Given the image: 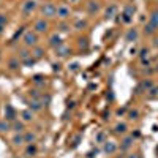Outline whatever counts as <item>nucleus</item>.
Instances as JSON below:
<instances>
[{
  "instance_id": "1",
  "label": "nucleus",
  "mask_w": 158,
  "mask_h": 158,
  "mask_svg": "<svg viewBox=\"0 0 158 158\" xmlns=\"http://www.w3.org/2000/svg\"><path fill=\"white\" fill-rule=\"evenodd\" d=\"M22 43L25 44V48H35L36 43H38V33L33 32V30L25 32L24 36H22Z\"/></svg>"
},
{
  "instance_id": "2",
  "label": "nucleus",
  "mask_w": 158,
  "mask_h": 158,
  "mask_svg": "<svg viewBox=\"0 0 158 158\" xmlns=\"http://www.w3.org/2000/svg\"><path fill=\"white\" fill-rule=\"evenodd\" d=\"M41 15L44 18H56L57 16V5H54L52 2H48L41 6Z\"/></svg>"
},
{
  "instance_id": "3",
  "label": "nucleus",
  "mask_w": 158,
  "mask_h": 158,
  "mask_svg": "<svg viewBox=\"0 0 158 158\" xmlns=\"http://www.w3.org/2000/svg\"><path fill=\"white\" fill-rule=\"evenodd\" d=\"M36 6H38L36 0H25V2L22 3V6H21V10H22L24 15H32V13L36 10Z\"/></svg>"
},
{
  "instance_id": "4",
  "label": "nucleus",
  "mask_w": 158,
  "mask_h": 158,
  "mask_svg": "<svg viewBox=\"0 0 158 158\" xmlns=\"http://www.w3.org/2000/svg\"><path fill=\"white\" fill-rule=\"evenodd\" d=\"M133 15H135V6L127 5L125 10H123V13H122V22L130 24L131 21H133Z\"/></svg>"
},
{
  "instance_id": "5",
  "label": "nucleus",
  "mask_w": 158,
  "mask_h": 158,
  "mask_svg": "<svg viewBox=\"0 0 158 158\" xmlns=\"http://www.w3.org/2000/svg\"><path fill=\"white\" fill-rule=\"evenodd\" d=\"M48 29H49V24H48V21H44V19H38V21L33 24V32H36V33H46Z\"/></svg>"
},
{
  "instance_id": "6",
  "label": "nucleus",
  "mask_w": 158,
  "mask_h": 158,
  "mask_svg": "<svg viewBox=\"0 0 158 158\" xmlns=\"http://www.w3.org/2000/svg\"><path fill=\"white\" fill-rule=\"evenodd\" d=\"M70 16H71V10H70L68 5L62 3V5L57 6V18H60V19H68Z\"/></svg>"
},
{
  "instance_id": "7",
  "label": "nucleus",
  "mask_w": 158,
  "mask_h": 158,
  "mask_svg": "<svg viewBox=\"0 0 158 158\" xmlns=\"http://www.w3.org/2000/svg\"><path fill=\"white\" fill-rule=\"evenodd\" d=\"M118 150V146L114 142V141H106L103 144V152L106 155H114L115 152Z\"/></svg>"
},
{
  "instance_id": "8",
  "label": "nucleus",
  "mask_w": 158,
  "mask_h": 158,
  "mask_svg": "<svg viewBox=\"0 0 158 158\" xmlns=\"http://www.w3.org/2000/svg\"><path fill=\"white\" fill-rule=\"evenodd\" d=\"M68 54H71V49H70L68 46L60 44V46H57V48H56V56H57V57L63 59V57H67Z\"/></svg>"
},
{
  "instance_id": "9",
  "label": "nucleus",
  "mask_w": 158,
  "mask_h": 158,
  "mask_svg": "<svg viewBox=\"0 0 158 158\" xmlns=\"http://www.w3.org/2000/svg\"><path fill=\"white\" fill-rule=\"evenodd\" d=\"M5 118L8 122L16 120V112H15V109H13V106H10V104H6V108H5Z\"/></svg>"
},
{
  "instance_id": "10",
  "label": "nucleus",
  "mask_w": 158,
  "mask_h": 158,
  "mask_svg": "<svg viewBox=\"0 0 158 158\" xmlns=\"http://www.w3.org/2000/svg\"><path fill=\"white\" fill-rule=\"evenodd\" d=\"M133 142H135V138L133 136H125L123 141L120 142V150H128L131 146H133Z\"/></svg>"
},
{
  "instance_id": "11",
  "label": "nucleus",
  "mask_w": 158,
  "mask_h": 158,
  "mask_svg": "<svg viewBox=\"0 0 158 158\" xmlns=\"http://www.w3.org/2000/svg\"><path fill=\"white\" fill-rule=\"evenodd\" d=\"M87 11H89V15H97L100 11V3L95 2V0H90L87 3Z\"/></svg>"
},
{
  "instance_id": "12",
  "label": "nucleus",
  "mask_w": 158,
  "mask_h": 158,
  "mask_svg": "<svg viewBox=\"0 0 158 158\" xmlns=\"http://www.w3.org/2000/svg\"><path fill=\"white\" fill-rule=\"evenodd\" d=\"M29 109H32L33 112L35 111H41L43 109V103H41V100H30L29 101Z\"/></svg>"
},
{
  "instance_id": "13",
  "label": "nucleus",
  "mask_w": 158,
  "mask_h": 158,
  "mask_svg": "<svg viewBox=\"0 0 158 158\" xmlns=\"http://www.w3.org/2000/svg\"><path fill=\"white\" fill-rule=\"evenodd\" d=\"M21 118H22V122H32L33 120V111L32 109H24L21 112Z\"/></svg>"
},
{
  "instance_id": "14",
  "label": "nucleus",
  "mask_w": 158,
  "mask_h": 158,
  "mask_svg": "<svg viewBox=\"0 0 158 158\" xmlns=\"http://www.w3.org/2000/svg\"><path fill=\"white\" fill-rule=\"evenodd\" d=\"M49 44H51L52 48L60 46V44H62V38H60V35H57V33L51 35V36H49Z\"/></svg>"
},
{
  "instance_id": "15",
  "label": "nucleus",
  "mask_w": 158,
  "mask_h": 158,
  "mask_svg": "<svg viewBox=\"0 0 158 158\" xmlns=\"http://www.w3.org/2000/svg\"><path fill=\"white\" fill-rule=\"evenodd\" d=\"M138 36H139L138 29H130V30L127 32V41H136Z\"/></svg>"
},
{
  "instance_id": "16",
  "label": "nucleus",
  "mask_w": 158,
  "mask_h": 158,
  "mask_svg": "<svg viewBox=\"0 0 158 158\" xmlns=\"http://www.w3.org/2000/svg\"><path fill=\"white\" fill-rule=\"evenodd\" d=\"M24 123L25 122H19V120H15V122H11V130H15L16 133H22L24 131Z\"/></svg>"
},
{
  "instance_id": "17",
  "label": "nucleus",
  "mask_w": 158,
  "mask_h": 158,
  "mask_svg": "<svg viewBox=\"0 0 158 158\" xmlns=\"http://www.w3.org/2000/svg\"><path fill=\"white\" fill-rule=\"evenodd\" d=\"M18 54H19V56H18V59H19L21 62H25V60H29V59L32 57V52H29L27 49H21V51L18 52Z\"/></svg>"
},
{
  "instance_id": "18",
  "label": "nucleus",
  "mask_w": 158,
  "mask_h": 158,
  "mask_svg": "<svg viewBox=\"0 0 158 158\" xmlns=\"http://www.w3.org/2000/svg\"><path fill=\"white\" fill-rule=\"evenodd\" d=\"M11 142L15 144V146H22V144L25 142V141H24V135H21V133H16L15 136L11 138Z\"/></svg>"
},
{
  "instance_id": "19",
  "label": "nucleus",
  "mask_w": 158,
  "mask_h": 158,
  "mask_svg": "<svg viewBox=\"0 0 158 158\" xmlns=\"http://www.w3.org/2000/svg\"><path fill=\"white\" fill-rule=\"evenodd\" d=\"M115 13H117V6H115V5H109V6L106 8V11H104V15H106L108 19H111V18L115 16Z\"/></svg>"
},
{
  "instance_id": "20",
  "label": "nucleus",
  "mask_w": 158,
  "mask_h": 158,
  "mask_svg": "<svg viewBox=\"0 0 158 158\" xmlns=\"http://www.w3.org/2000/svg\"><path fill=\"white\" fill-rule=\"evenodd\" d=\"M36 146L35 144H29L27 146V149H25V156H35L36 155Z\"/></svg>"
},
{
  "instance_id": "21",
  "label": "nucleus",
  "mask_w": 158,
  "mask_h": 158,
  "mask_svg": "<svg viewBox=\"0 0 158 158\" xmlns=\"http://www.w3.org/2000/svg\"><path fill=\"white\" fill-rule=\"evenodd\" d=\"M10 130H11V122H8L6 118L5 120H0V131H2V133H6Z\"/></svg>"
},
{
  "instance_id": "22",
  "label": "nucleus",
  "mask_w": 158,
  "mask_h": 158,
  "mask_svg": "<svg viewBox=\"0 0 158 158\" xmlns=\"http://www.w3.org/2000/svg\"><path fill=\"white\" fill-rule=\"evenodd\" d=\"M114 130H115V133H117V135H125V133H127V130H128V127H127V123H117Z\"/></svg>"
},
{
  "instance_id": "23",
  "label": "nucleus",
  "mask_w": 158,
  "mask_h": 158,
  "mask_svg": "<svg viewBox=\"0 0 158 158\" xmlns=\"http://www.w3.org/2000/svg\"><path fill=\"white\" fill-rule=\"evenodd\" d=\"M43 54H44V49H43V48H36V46H35V49H33V52H32L33 59H35V60L41 59V57H43Z\"/></svg>"
},
{
  "instance_id": "24",
  "label": "nucleus",
  "mask_w": 158,
  "mask_h": 158,
  "mask_svg": "<svg viewBox=\"0 0 158 158\" xmlns=\"http://www.w3.org/2000/svg\"><path fill=\"white\" fill-rule=\"evenodd\" d=\"M35 139H36V136H35V133H32V131H27V133H24V141H25V142L33 144Z\"/></svg>"
},
{
  "instance_id": "25",
  "label": "nucleus",
  "mask_w": 158,
  "mask_h": 158,
  "mask_svg": "<svg viewBox=\"0 0 158 158\" xmlns=\"http://www.w3.org/2000/svg\"><path fill=\"white\" fill-rule=\"evenodd\" d=\"M108 139H106V133L104 131H100V133H97V136H95V142L97 144H104Z\"/></svg>"
},
{
  "instance_id": "26",
  "label": "nucleus",
  "mask_w": 158,
  "mask_h": 158,
  "mask_svg": "<svg viewBox=\"0 0 158 158\" xmlns=\"http://www.w3.org/2000/svg\"><path fill=\"white\" fill-rule=\"evenodd\" d=\"M73 27H74L76 30H82V29H85V27H87V21H84V19H77V21L74 22Z\"/></svg>"
},
{
  "instance_id": "27",
  "label": "nucleus",
  "mask_w": 158,
  "mask_h": 158,
  "mask_svg": "<svg viewBox=\"0 0 158 158\" xmlns=\"http://www.w3.org/2000/svg\"><path fill=\"white\" fill-rule=\"evenodd\" d=\"M19 65H21V60H19V59H11V60L8 62L10 70H18V68H19Z\"/></svg>"
},
{
  "instance_id": "28",
  "label": "nucleus",
  "mask_w": 158,
  "mask_h": 158,
  "mask_svg": "<svg viewBox=\"0 0 158 158\" xmlns=\"http://www.w3.org/2000/svg\"><path fill=\"white\" fill-rule=\"evenodd\" d=\"M155 29H158V11H153L152 16H150V21H149Z\"/></svg>"
},
{
  "instance_id": "29",
  "label": "nucleus",
  "mask_w": 158,
  "mask_h": 158,
  "mask_svg": "<svg viewBox=\"0 0 158 158\" xmlns=\"http://www.w3.org/2000/svg\"><path fill=\"white\" fill-rule=\"evenodd\" d=\"M32 81H33L36 85H44V79H43L41 74H35V76L32 77Z\"/></svg>"
},
{
  "instance_id": "30",
  "label": "nucleus",
  "mask_w": 158,
  "mask_h": 158,
  "mask_svg": "<svg viewBox=\"0 0 158 158\" xmlns=\"http://www.w3.org/2000/svg\"><path fill=\"white\" fill-rule=\"evenodd\" d=\"M155 30H156V29L153 27V25H152L150 22H147V24H146V27H144V32H146L147 35H152V33H155Z\"/></svg>"
},
{
  "instance_id": "31",
  "label": "nucleus",
  "mask_w": 158,
  "mask_h": 158,
  "mask_svg": "<svg viewBox=\"0 0 158 158\" xmlns=\"http://www.w3.org/2000/svg\"><path fill=\"white\" fill-rule=\"evenodd\" d=\"M138 117H139V111L138 109H131L128 112V118H130V120H136Z\"/></svg>"
},
{
  "instance_id": "32",
  "label": "nucleus",
  "mask_w": 158,
  "mask_h": 158,
  "mask_svg": "<svg viewBox=\"0 0 158 158\" xmlns=\"http://www.w3.org/2000/svg\"><path fill=\"white\" fill-rule=\"evenodd\" d=\"M68 70H70L71 73H76V71L79 70V63H77V62H73V63H70V65H68Z\"/></svg>"
},
{
  "instance_id": "33",
  "label": "nucleus",
  "mask_w": 158,
  "mask_h": 158,
  "mask_svg": "<svg viewBox=\"0 0 158 158\" xmlns=\"http://www.w3.org/2000/svg\"><path fill=\"white\" fill-rule=\"evenodd\" d=\"M57 29H59V32H68V30H70V25H68V24H65V22H62Z\"/></svg>"
},
{
  "instance_id": "34",
  "label": "nucleus",
  "mask_w": 158,
  "mask_h": 158,
  "mask_svg": "<svg viewBox=\"0 0 158 158\" xmlns=\"http://www.w3.org/2000/svg\"><path fill=\"white\" fill-rule=\"evenodd\" d=\"M141 87H142V89H146V90H150L153 85H152V82H150V81H144V82L141 84Z\"/></svg>"
},
{
  "instance_id": "35",
  "label": "nucleus",
  "mask_w": 158,
  "mask_h": 158,
  "mask_svg": "<svg viewBox=\"0 0 158 158\" xmlns=\"http://www.w3.org/2000/svg\"><path fill=\"white\" fill-rule=\"evenodd\" d=\"M149 92H150V97H158V87L156 85H153Z\"/></svg>"
},
{
  "instance_id": "36",
  "label": "nucleus",
  "mask_w": 158,
  "mask_h": 158,
  "mask_svg": "<svg viewBox=\"0 0 158 158\" xmlns=\"http://www.w3.org/2000/svg\"><path fill=\"white\" fill-rule=\"evenodd\" d=\"M22 63L25 65V67H32V65L35 63V59H33V57H30L29 60H25V62H22Z\"/></svg>"
},
{
  "instance_id": "37",
  "label": "nucleus",
  "mask_w": 158,
  "mask_h": 158,
  "mask_svg": "<svg viewBox=\"0 0 158 158\" xmlns=\"http://www.w3.org/2000/svg\"><path fill=\"white\" fill-rule=\"evenodd\" d=\"M0 24H3V25L8 24V18H5V15H0Z\"/></svg>"
},
{
  "instance_id": "38",
  "label": "nucleus",
  "mask_w": 158,
  "mask_h": 158,
  "mask_svg": "<svg viewBox=\"0 0 158 158\" xmlns=\"http://www.w3.org/2000/svg\"><path fill=\"white\" fill-rule=\"evenodd\" d=\"M79 141H81V136H76V138H74V141H73V147H76V146H77Z\"/></svg>"
},
{
  "instance_id": "39",
  "label": "nucleus",
  "mask_w": 158,
  "mask_h": 158,
  "mask_svg": "<svg viewBox=\"0 0 158 158\" xmlns=\"http://www.w3.org/2000/svg\"><path fill=\"white\" fill-rule=\"evenodd\" d=\"M79 46H84V48H87V40H79Z\"/></svg>"
},
{
  "instance_id": "40",
  "label": "nucleus",
  "mask_w": 158,
  "mask_h": 158,
  "mask_svg": "<svg viewBox=\"0 0 158 158\" xmlns=\"http://www.w3.org/2000/svg\"><path fill=\"white\" fill-rule=\"evenodd\" d=\"M125 158H139V155H138V153H133V155H128V156H125Z\"/></svg>"
},
{
  "instance_id": "41",
  "label": "nucleus",
  "mask_w": 158,
  "mask_h": 158,
  "mask_svg": "<svg viewBox=\"0 0 158 158\" xmlns=\"http://www.w3.org/2000/svg\"><path fill=\"white\" fill-rule=\"evenodd\" d=\"M3 27H5V25H3V24H0V33H3Z\"/></svg>"
},
{
  "instance_id": "42",
  "label": "nucleus",
  "mask_w": 158,
  "mask_h": 158,
  "mask_svg": "<svg viewBox=\"0 0 158 158\" xmlns=\"http://www.w3.org/2000/svg\"><path fill=\"white\" fill-rule=\"evenodd\" d=\"M153 46H156V48H158V38H156V40H153Z\"/></svg>"
},
{
  "instance_id": "43",
  "label": "nucleus",
  "mask_w": 158,
  "mask_h": 158,
  "mask_svg": "<svg viewBox=\"0 0 158 158\" xmlns=\"http://www.w3.org/2000/svg\"><path fill=\"white\" fill-rule=\"evenodd\" d=\"M70 2H71V3H74V2H77V0H70Z\"/></svg>"
},
{
  "instance_id": "44",
  "label": "nucleus",
  "mask_w": 158,
  "mask_h": 158,
  "mask_svg": "<svg viewBox=\"0 0 158 158\" xmlns=\"http://www.w3.org/2000/svg\"><path fill=\"white\" fill-rule=\"evenodd\" d=\"M0 59H2V52H0Z\"/></svg>"
}]
</instances>
